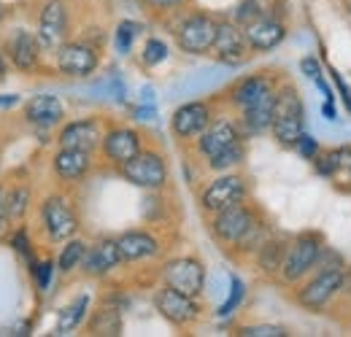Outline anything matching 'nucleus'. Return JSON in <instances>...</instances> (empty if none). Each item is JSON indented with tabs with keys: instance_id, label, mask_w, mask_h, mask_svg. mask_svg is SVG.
<instances>
[{
	"instance_id": "obj_18",
	"label": "nucleus",
	"mask_w": 351,
	"mask_h": 337,
	"mask_svg": "<svg viewBox=\"0 0 351 337\" xmlns=\"http://www.w3.org/2000/svg\"><path fill=\"white\" fill-rule=\"evenodd\" d=\"M243 33H246V41H249L254 54H267V51L278 49L289 36L287 14L281 8H276V3H267V11L260 19H254L252 25H246Z\"/></svg>"
},
{
	"instance_id": "obj_13",
	"label": "nucleus",
	"mask_w": 351,
	"mask_h": 337,
	"mask_svg": "<svg viewBox=\"0 0 351 337\" xmlns=\"http://www.w3.org/2000/svg\"><path fill=\"white\" fill-rule=\"evenodd\" d=\"M103 62V49L84 38H68L54 51V73L62 79H89Z\"/></svg>"
},
{
	"instance_id": "obj_34",
	"label": "nucleus",
	"mask_w": 351,
	"mask_h": 337,
	"mask_svg": "<svg viewBox=\"0 0 351 337\" xmlns=\"http://www.w3.org/2000/svg\"><path fill=\"white\" fill-rule=\"evenodd\" d=\"M141 33H143V25L135 22V19H122V22H117V27H114V49H117V54H119V57H130L132 46H135Z\"/></svg>"
},
{
	"instance_id": "obj_32",
	"label": "nucleus",
	"mask_w": 351,
	"mask_h": 337,
	"mask_svg": "<svg viewBox=\"0 0 351 337\" xmlns=\"http://www.w3.org/2000/svg\"><path fill=\"white\" fill-rule=\"evenodd\" d=\"M138 5L143 8L146 16H152V19H157V22L165 25L168 19H173L176 14H181L184 8H189L192 0H138Z\"/></svg>"
},
{
	"instance_id": "obj_35",
	"label": "nucleus",
	"mask_w": 351,
	"mask_h": 337,
	"mask_svg": "<svg viewBox=\"0 0 351 337\" xmlns=\"http://www.w3.org/2000/svg\"><path fill=\"white\" fill-rule=\"evenodd\" d=\"M168 57H171L168 41H162V38H157V36H149V38L143 41V46H141V51H138V62H141V68H146V71L160 68Z\"/></svg>"
},
{
	"instance_id": "obj_15",
	"label": "nucleus",
	"mask_w": 351,
	"mask_h": 337,
	"mask_svg": "<svg viewBox=\"0 0 351 337\" xmlns=\"http://www.w3.org/2000/svg\"><path fill=\"white\" fill-rule=\"evenodd\" d=\"M3 54L8 60V65L16 71V73H25V76H33L44 68V46L38 41L36 30L30 27H14L5 41H3Z\"/></svg>"
},
{
	"instance_id": "obj_48",
	"label": "nucleus",
	"mask_w": 351,
	"mask_h": 337,
	"mask_svg": "<svg viewBox=\"0 0 351 337\" xmlns=\"http://www.w3.org/2000/svg\"><path fill=\"white\" fill-rule=\"evenodd\" d=\"M3 19H5V3L0 0V25H3Z\"/></svg>"
},
{
	"instance_id": "obj_36",
	"label": "nucleus",
	"mask_w": 351,
	"mask_h": 337,
	"mask_svg": "<svg viewBox=\"0 0 351 337\" xmlns=\"http://www.w3.org/2000/svg\"><path fill=\"white\" fill-rule=\"evenodd\" d=\"M265 11H267V3H265V0H238L227 16H230L235 25L246 27V25H252L254 19H260Z\"/></svg>"
},
{
	"instance_id": "obj_45",
	"label": "nucleus",
	"mask_w": 351,
	"mask_h": 337,
	"mask_svg": "<svg viewBox=\"0 0 351 337\" xmlns=\"http://www.w3.org/2000/svg\"><path fill=\"white\" fill-rule=\"evenodd\" d=\"M154 114H157V111H154V105H152V103H146V105H138V108H135V119H154Z\"/></svg>"
},
{
	"instance_id": "obj_33",
	"label": "nucleus",
	"mask_w": 351,
	"mask_h": 337,
	"mask_svg": "<svg viewBox=\"0 0 351 337\" xmlns=\"http://www.w3.org/2000/svg\"><path fill=\"white\" fill-rule=\"evenodd\" d=\"M27 267H30L36 292H38V295H49V289H51V284H54V275L60 273V270H57V259H51V256L38 259V256H36V259L27 262Z\"/></svg>"
},
{
	"instance_id": "obj_31",
	"label": "nucleus",
	"mask_w": 351,
	"mask_h": 337,
	"mask_svg": "<svg viewBox=\"0 0 351 337\" xmlns=\"http://www.w3.org/2000/svg\"><path fill=\"white\" fill-rule=\"evenodd\" d=\"M249 138H243V140H238L235 146H230L227 151H221L219 157H214L211 162H206L203 168L208 170V173H227V170H238L243 162H246V157H249V143H246Z\"/></svg>"
},
{
	"instance_id": "obj_49",
	"label": "nucleus",
	"mask_w": 351,
	"mask_h": 337,
	"mask_svg": "<svg viewBox=\"0 0 351 337\" xmlns=\"http://www.w3.org/2000/svg\"><path fill=\"white\" fill-rule=\"evenodd\" d=\"M349 327H351V324H349Z\"/></svg>"
},
{
	"instance_id": "obj_28",
	"label": "nucleus",
	"mask_w": 351,
	"mask_h": 337,
	"mask_svg": "<svg viewBox=\"0 0 351 337\" xmlns=\"http://www.w3.org/2000/svg\"><path fill=\"white\" fill-rule=\"evenodd\" d=\"M36 205V192L30 181H14L5 184V213H8V224H25V219L30 216Z\"/></svg>"
},
{
	"instance_id": "obj_16",
	"label": "nucleus",
	"mask_w": 351,
	"mask_h": 337,
	"mask_svg": "<svg viewBox=\"0 0 351 337\" xmlns=\"http://www.w3.org/2000/svg\"><path fill=\"white\" fill-rule=\"evenodd\" d=\"M281 82H284V76H281L278 71H254V73H243V76H238L232 84L221 92L219 100L224 103V108H230L232 114H238L241 108L257 103L263 95H267L270 89H276Z\"/></svg>"
},
{
	"instance_id": "obj_6",
	"label": "nucleus",
	"mask_w": 351,
	"mask_h": 337,
	"mask_svg": "<svg viewBox=\"0 0 351 337\" xmlns=\"http://www.w3.org/2000/svg\"><path fill=\"white\" fill-rule=\"evenodd\" d=\"M263 208L249 197V200H243V203H235V205H230V208H224V211L214 213V216H208V235H211V240L219 246L224 253H230L241 240H243V235L254 227V221L263 216Z\"/></svg>"
},
{
	"instance_id": "obj_43",
	"label": "nucleus",
	"mask_w": 351,
	"mask_h": 337,
	"mask_svg": "<svg viewBox=\"0 0 351 337\" xmlns=\"http://www.w3.org/2000/svg\"><path fill=\"white\" fill-rule=\"evenodd\" d=\"M30 329H33L30 321H19V324H11V327H0V337H25L30 335Z\"/></svg>"
},
{
	"instance_id": "obj_7",
	"label": "nucleus",
	"mask_w": 351,
	"mask_h": 337,
	"mask_svg": "<svg viewBox=\"0 0 351 337\" xmlns=\"http://www.w3.org/2000/svg\"><path fill=\"white\" fill-rule=\"evenodd\" d=\"M117 175L122 181H128L130 186L152 195V192H165L168 184H171V165H168V157L154 149V146H146L138 157H132L128 165L117 170Z\"/></svg>"
},
{
	"instance_id": "obj_9",
	"label": "nucleus",
	"mask_w": 351,
	"mask_h": 337,
	"mask_svg": "<svg viewBox=\"0 0 351 337\" xmlns=\"http://www.w3.org/2000/svg\"><path fill=\"white\" fill-rule=\"evenodd\" d=\"M152 305H154V310H157V316L162 321H168L173 329H181V332L195 329L203 321V310H206L200 297L176 292L165 284H160L157 292L152 295Z\"/></svg>"
},
{
	"instance_id": "obj_8",
	"label": "nucleus",
	"mask_w": 351,
	"mask_h": 337,
	"mask_svg": "<svg viewBox=\"0 0 351 337\" xmlns=\"http://www.w3.org/2000/svg\"><path fill=\"white\" fill-rule=\"evenodd\" d=\"M249 178L241 170H227V173H214L211 181L197 192V208L208 219L214 213L224 211L235 203L249 200Z\"/></svg>"
},
{
	"instance_id": "obj_3",
	"label": "nucleus",
	"mask_w": 351,
	"mask_h": 337,
	"mask_svg": "<svg viewBox=\"0 0 351 337\" xmlns=\"http://www.w3.org/2000/svg\"><path fill=\"white\" fill-rule=\"evenodd\" d=\"M306 103L300 89L292 84L289 79H284L278 84L276 95V111H273V125H270V138L281 146L295 151L300 138L306 135Z\"/></svg>"
},
{
	"instance_id": "obj_22",
	"label": "nucleus",
	"mask_w": 351,
	"mask_h": 337,
	"mask_svg": "<svg viewBox=\"0 0 351 337\" xmlns=\"http://www.w3.org/2000/svg\"><path fill=\"white\" fill-rule=\"evenodd\" d=\"M65 105L57 95H49V92H41V95H33L30 100H25L22 105V119L25 125L36 132H44V135H51L57 132V127L65 122Z\"/></svg>"
},
{
	"instance_id": "obj_12",
	"label": "nucleus",
	"mask_w": 351,
	"mask_h": 337,
	"mask_svg": "<svg viewBox=\"0 0 351 337\" xmlns=\"http://www.w3.org/2000/svg\"><path fill=\"white\" fill-rule=\"evenodd\" d=\"M160 284L171 286L176 292H184L189 297H203L206 292V264L195 253H178L160 264Z\"/></svg>"
},
{
	"instance_id": "obj_37",
	"label": "nucleus",
	"mask_w": 351,
	"mask_h": 337,
	"mask_svg": "<svg viewBox=\"0 0 351 337\" xmlns=\"http://www.w3.org/2000/svg\"><path fill=\"white\" fill-rule=\"evenodd\" d=\"M243 297H246V284H243L238 275H230V295H227V299L221 302V308L217 310V316H219V319H227V316H232V313L241 308Z\"/></svg>"
},
{
	"instance_id": "obj_21",
	"label": "nucleus",
	"mask_w": 351,
	"mask_h": 337,
	"mask_svg": "<svg viewBox=\"0 0 351 337\" xmlns=\"http://www.w3.org/2000/svg\"><path fill=\"white\" fill-rule=\"evenodd\" d=\"M125 267V259L119 251V243H117V235H103L97 240H92L87 249V256L82 262V275L89 281H106L108 275H114L117 270Z\"/></svg>"
},
{
	"instance_id": "obj_47",
	"label": "nucleus",
	"mask_w": 351,
	"mask_h": 337,
	"mask_svg": "<svg viewBox=\"0 0 351 337\" xmlns=\"http://www.w3.org/2000/svg\"><path fill=\"white\" fill-rule=\"evenodd\" d=\"M5 73H8V60H5V54H3V46H0V82L5 79Z\"/></svg>"
},
{
	"instance_id": "obj_2",
	"label": "nucleus",
	"mask_w": 351,
	"mask_h": 337,
	"mask_svg": "<svg viewBox=\"0 0 351 337\" xmlns=\"http://www.w3.org/2000/svg\"><path fill=\"white\" fill-rule=\"evenodd\" d=\"M38 229L49 246H62L65 240L76 238L82 229V213L76 200L62 189L44 195L38 203Z\"/></svg>"
},
{
	"instance_id": "obj_11",
	"label": "nucleus",
	"mask_w": 351,
	"mask_h": 337,
	"mask_svg": "<svg viewBox=\"0 0 351 337\" xmlns=\"http://www.w3.org/2000/svg\"><path fill=\"white\" fill-rule=\"evenodd\" d=\"M219 103H221L219 97L181 103L173 114H171V122H168L171 135H173L178 143L192 146V143L206 132V127L219 116Z\"/></svg>"
},
{
	"instance_id": "obj_10",
	"label": "nucleus",
	"mask_w": 351,
	"mask_h": 337,
	"mask_svg": "<svg viewBox=\"0 0 351 337\" xmlns=\"http://www.w3.org/2000/svg\"><path fill=\"white\" fill-rule=\"evenodd\" d=\"M146 149V135L132 125H119V122H108L106 135L100 140L97 157L106 168L119 170L128 165L132 157H138Z\"/></svg>"
},
{
	"instance_id": "obj_14",
	"label": "nucleus",
	"mask_w": 351,
	"mask_h": 337,
	"mask_svg": "<svg viewBox=\"0 0 351 337\" xmlns=\"http://www.w3.org/2000/svg\"><path fill=\"white\" fill-rule=\"evenodd\" d=\"M36 36L49 54H54L71 38V3L68 0H41L38 3Z\"/></svg>"
},
{
	"instance_id": "obj_20",
	"label": "nucleus",
	"mask_w": 351,
	"mask_h": 337,
	"mask_svg": "<svg viewBox=\"0 0 351 337\" xmlns=\"http://www.w3.org/2000/svg\"><path fill=\"white\" fill-rule=\"evenodd\" d=\"M108 122L103 116H79V119H65L54 132V143L62 149H82L95 151L100 149V140L106 135Z\"/></svg>"
},
{
	"instance_id": "obj_17",
	"label": "nucleus",
	"mask_w": 351,
	"mask_h": 337,
	"mask_svg": "<svg viewBox=\"0 0 351 337\" xmlns=\"http://www.w3.org/2000/svg\"><path fill=\"white\" fill-rule=\"evenodd\" d=\"M243 129L238 125L235 114H219L211 125L206 127V132L192 143V154L206 165L214 157H219L221 151H227L230 146H235L238 140H243Z\"/></svg>"
},
{
	"instance_id": "obj_24",
	"label": "nucleus",
	"mask_w": 351,
	"mask_h": 337,
	"mask_svg": "<svg viewBox=\"0 0 351 337\" xmlns=\"http://www.w3.org/2000/svg\"><path fill=\"white\" fill-rule=\"evenodd\" d=\"M95 151H82V149H62L57 146L51 154V173L60 186H79L87 181V175L95 168Z\"/></svg>"
},
{
	"instance_id": "obj_4",
	"label": "nucleus",
	"mask_w": 351,
	"mask_h": 337,
	"mask_svg": "<svg viewBox=\"0 0 351 337\" xmlns=\"http://www.w3.org/2000/svg\"><path fill=\"white\" fill-rule=\"evenodd\" d=\"M349 286V267H319L306 281L292 286V299L306 313H324L341 295H346Z\"/></svg>"
},
{
	"instance_id": "obj_27",
	"label": "nucleus",
	"mask_w": 351,
	"mask_h": 337,
	"mask_svg": "<svg viewBox=\"0 0 351 337\" xmlns=\"http://www.w3.org/2000/svg\"><path fill=\"white\" fill-rule=\"evenodd\" d=\"M287 243H289V238L270 232V238H267L263 246L257 249V253L252 256V262H254V267H257L260 275L270 278V281H278L281 264H284V253H287Z\"/></svg>"
},
{
	"instance_id": "obj_44",
	"label": "nucleus",
	"mask_w": 351,
	"mask_h": 337,
	"mask_svg": "<svg viewBox=\"0 0 351 337\" xmlns=\"http://www.w3.org/2000/svg\"><path fill=\"white\" fill-rule=\"evenodd\" d=\"M8 227L11 224H8V213H5V184H0V238L5 235Z\"/></svg>"
},
{
	"instance_id": "obj_41",
	"label": "nucleus",
	"mask_w": 351,
	"mask_h": 337,
	"mask_svg": "<svg viewBox=\"0 0 351 337\" xmlns=\"http://www.w3.org/2000/svg\"><path fill=\"white\" fill-rule=\"evenodd\" d=\"M300 73H303L306 79H311L313 84L322 79V62L316 60V54H306V57L300 60Z\"/></svg>"
},
{
	"instance_id": "obj_39",
	"label": "nucleus",
	"mask_w": 351,
	"mask_h": 337,
	"mask_svg": "<svg viewBox=\"0 0 351 337\" xmlns=\"http://www.w3.org/2000/svg\"><path fill=\"white\" fill-rule=\"evenodd\" d=\"M8 243L14 246V251L19 253V256H25L27 262H30V259H36L33 240H30V229H27L25 224H16V227H14V232L8 235Z\"/></svg>"
},
{
	"instance_id": "obj_5",
	"label": "nucleus",
	"mask_w": 351,
	"mask_h": 337,
	"mask_svg": "<svg viewBox=\"0 0 351 337\" xmlns=\"http://www.w3.org/2000/svg\"><path fill=\"white\" fill-rule=\"evenodd\" d=\"M327 249V240L319 229H303L295 238H289L287 253H284V264H281V275L278 284L281 286H298L300 281H306L311 273H316L319 259Z\"/></svg>"
},
{
	"instance_id": "obj_30",
	"label": "nucleus",
	"mask_w": 351,
	"mask_h": 337,
	"mask_svg": "<svg viewBox=\"0 0 351 337\" xmlns=\"http://www.w3.org/2000/svg\"><path fill=\"white\" fill-rule=\"evenodd\" d=\"M87 249L89 243L84 238H79V235L71 238V240H65L60 246V253H57V270H60V275H71V273L82 270V262L87 256Z\"/></svg>"
},
{
	"instance_id": "obj_19",
	"label": "nucleus",
	"mask_w": 351,
	"mask_h": 337,
	"mask_svg": "<svg viewBox=\"0 0 351 337\" xmlns=\"http://www.w3.org/2000/svg\"><path fill=\"white\" fill-rule=\"evenodd\" d=\"M211 57L227 65V68H241L246 62H252L254 51L246 41V33L241 25H235L230 16H219V30H217V41L211 49Z\"/></svg>"
},
{
	"instance_id": "obj_38",
	"label": "nucleus",
	"mask_w": 351,
	"mask_h": 337,
	"mask_svg": "<svg viewBox=\"0 0 351 337\" xmlns=\"http://www.w3.org/2000/svg\"><path fill=\"white\" fill-rule=\"evenodd\" d=\"M238 337H287L289 329L284 324H243L235 329Z\"/></svg>"
},
{
	"instance_id": "obj_46",
	"label": "nucleus",
	"mask_w": 351,
	"mask_h": 337,
	"mask_svg": "<svg viewBox=\"0 0 351 337\" xmlns=\"http://www.w3.org/2000/svg\"><path fill=\"white\" fill-rule=\"evenodd\" d=\"M332 103H335V100H327V103L322 105V114H324V119H327V122H335V119H338V111H335V105H332Z\"/></svg>"
},
{
	"instance_id": "obj_23",
	"label": "nucleus",
	"mask_w": 351,
	"mask_h": 337,
	"mask_svg": "<svg viewBox=\"0 0 351 337\" xmlns=\"http://www.w3.org/2000/svg\"><path fill=\"white\" fill-rule=\"evenodd\" d=\"M117 243H119V251L125 264H146V262H154L162 256V238L157 232H152L149 227H132L117 235Z\"/></svg>"
},
{
	"instance_id": "obj_29",
	"label": "nucleus",
	"mask_w": 351,
	"mask_h": 337,
	"mask_svg": "<svg viewBox=\"0 0 351 337\" xmlns=\"http://www.w3.org/2000/svg\"><path fill=\"white\" fill-rule=\"evenodd\" d=\"M89 308H92V299L89 295L73 297L60 313H57V327H54V335H73L79 327L87 324Z\"/></svg>"
},
{
	"instance_id": "obj_40",
	"label": "nucleus",
	"mask_w": 351,
	"mask_h": 337,
	"mask_svg": "<svg viewBox=\"0 0 351 337\" xmlns=\"http://www.w3.org/2000/svg\"><path fill=\"white\" fill-rule=\"evenodd\" d=\"M295 151H298V154H300L303 160L313 162V160H316V157L322 154V146H319V140H316L313 135H308V132H306V135L300 138V143H298V149H295Z\"/></svg>"
},
{
	"instance_id": "obj_1",
	"label": "nucleus",
	"mask_w": 351,
	"mask_h": 337,
	"mask_svg": "<svg viewBox=\"0 0 351 337\" xmlns=\"http://www.w3.org/2000/svg\"><path fill=\"white\" fill-rule=\"evenodd\" d=\"M165 25L171 27V36H173L178 51H184L189 57H211L217 30H219V16L214 11L189 5L181 14H176L173 19H168Z\"/></svg>"
},
{
	"instance_id": "obj_42",
	"label": "nucleus",
	"mask_w": 351,
	"mask_h": 337,
	"mask_svg": "<svg viewBox=\"0 0 351 337\" xmlns=\"http://www.w3.org/2000/svg\"><path fill=\"white\" fill-rule=\"evenodd\" d=\"M330 79H332V84H335V89H338V95H341V100H343L346 111L351 114V86L346 84V79H343L338 71H330Z\"/></svg>"
},
{
	"instance_id": "obj_25",
	"label": "nucleus",
	"mask_w": 351,
	"mask_h": 337,
	"mask_svg": "<svg viewBox=\"0 0 351 337\" xmlns=\"http://www.w3.org/2000/svg\"><path fill=\"white\" fill-rule=\"evenodd\" d=\"M276 95H278V86L270 89L267 95H263L257 103L241 108L235 116H238V125L243 129L246 138H260V135H270V125H273V111H276Z\"/></svg>"
},
{
	"instance_id": "obj_26",
	"label": "nucleus",
	"mask_w": 351,
	"mask_h": 337,
	"mask_svg": "<svg viewBox=\"0 0 351 337\" xmlns=\"http://www.w3.org/2000/svg\"><path fill=\"white\" fill-rule=\"evenodd\" d=\"M122 305L114 299H103L95 310H89L87 316V332L95 337H119L125 329V316H122Z\"/></svg>"
}]
</instances>
